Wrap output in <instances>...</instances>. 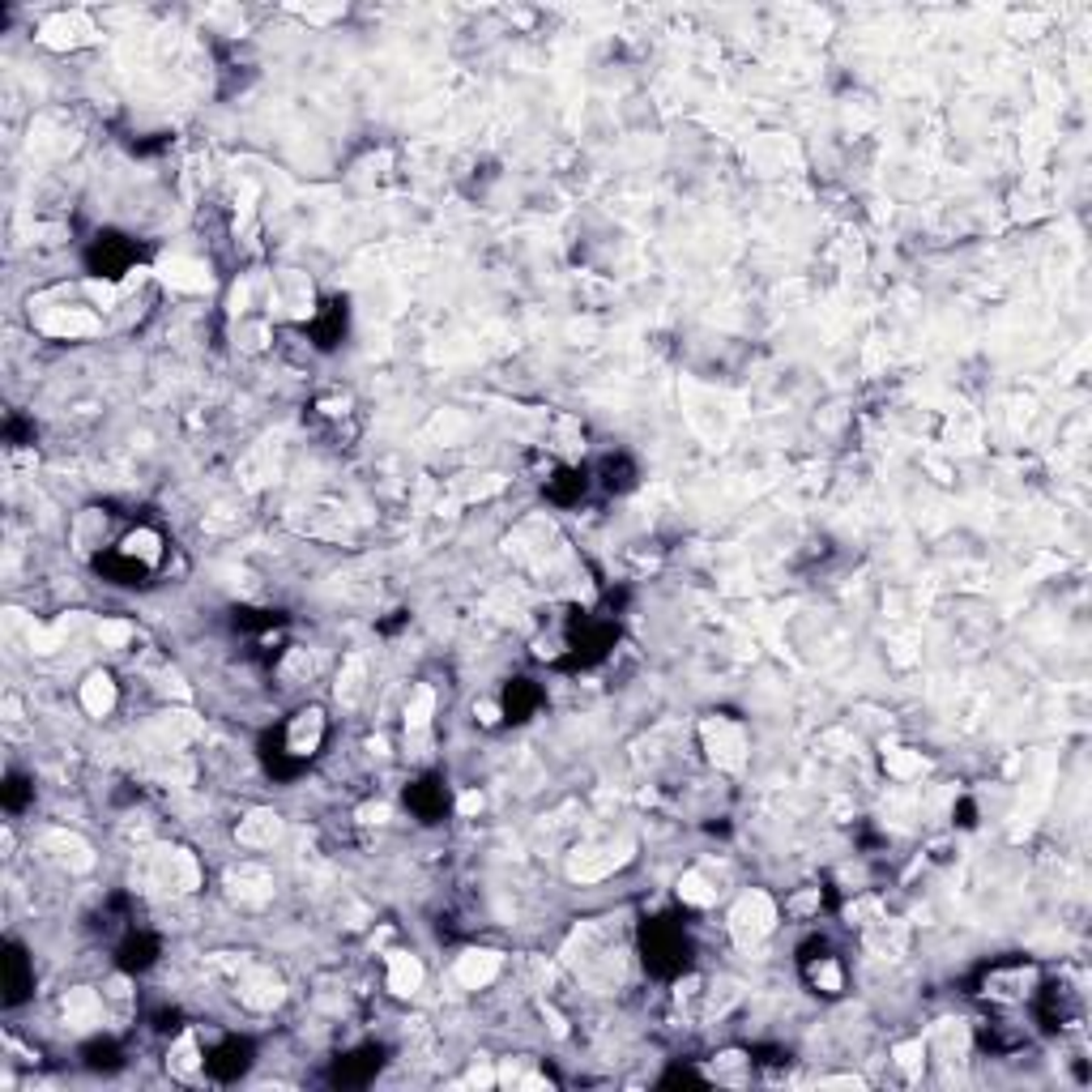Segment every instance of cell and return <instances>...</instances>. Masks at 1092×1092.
Returning <instances> with one entry per match:
<instances>
[{
    "label": "cell",
    "instance_id": "32",
    "mask_svg": "<svg viewBox=\"0 0 1092 1092\" xmlns=\"http://www.w3.org/2000/svg\"><path fill=\"white\" fill-rule=\"evenodd\" d=\"M359 819H363V824H384V819H389V806L367 803V806H359Z\"/></svg>",
    "mask_w": 1092,
    "mask_h": 1092
},
{
    "label": "cell",
    "instance_id": "28",
    "mask_svg": "<svg viewBox=\"0 0 1092 1092\" xmlns=\"http://www.w3.org/2000/svg\"><path fill=\"white\" fill-rule=\"evenodd\" d=\"M99 640H102L107 648H124V645L133 640V628H129L124 619H102V623H99Z\"/></svg>",
    "mask_w": 1092,
    "mask_h": 1092
},
{
    "label": "cell",
    "instance_id": "18",
    "mask_svg": "<svg viewBox=\"0 0 1092 1092\" xmlns=\"http://www.w3.org/2000/svg\"><path fill=\"white\" fill-rule=\"evenodd\" d=\"M431 713H435V692H431V687H414V695H410V704H406V730L410 734H427Z\"/></svg>",
    "mask_w": 1092,
    "mask_h": 1092
},
{
    "label": "cell",
    "instance_id": "2",
    "mask_svg": "<svg viewBox=\"0 0 1092 1092\" xmlns=\"http://www.w3.org/2000/svg\"><path fill=\"white\" fill-rule=\"evenodd\" d=\"M700 739H704V751H709V759H713L717 769H742L747 764V734H742V725H734L730 717H709V722L700 725Z\"/></svg>",
    "mask_w": 1092,
    "mask_h": 1092
},
{
    "label": "cell",
    "instance_id": "10",
    "mask_svg": "<svg viewBox=\"0 0 1092 1092\" xmlns=\"http://www.w3.org/2000/svg\"><path fill=\"white\" fill-rule=\"evenodd\" d=\"M905 944H909V930L900 922H888V917H880L875 926H866V947L880 960H897L900 952H905Z\"/></svg>",
    "mask_w": 1092,
    "mask_h": 1092
},
{
    "label": "cell",
    "instance_id": "34",
    "mask_svg": "<svg viewBox=\"0 0 1092 1092\" xmlns=\"http://www.w3.org/2000/svg\"><path fill=\"white\" fill-rule=\"evenodd\" d=\"M102 994H107V999H129V981H124V977H112Z\"/></svg>",
    "mask_w": 1092,
    "mask_h": 1092
},
{
    "label": "cell",
    "instance_id": "35",
    "mask_svg": "<svg viewBox=\"0 0 1092 1092\" xmlns=\"http://www.w3.org/2000/svg\"><path fill=\"white\" fill-rule=\"evenodd\" d=\"M474 713H478V722H482V725H495V722H500V709H495V704H478Z\"/></svg>",
    "mask_w": 1092,
    "mask_h": 1092
},
{
    "label": "cell",
    "instance_id": "9",
    "mask_svg": "<svg viewBox=\"0 0 1092 1092\" xmlns=\"http://www.w3.org/2000/svg\"><path fill=\"white\" fill-rule=\"evenodd\" d=\"M43 334H52V337H90V334H99V316L82 312V307H56L52 316H43Z\"/></svg>",
    "mask_w": 1092,
    "mask_h": 1092
},
{
    "label": "cell",
    "instance_id": "11",
    "mask_svg": "<svg viewBox=\"0 0 1092 1092\" xmlns=\"http://www.w3.org/2000/svg\"><path fill=\"white\" fill-rule=\"evenodd\" d=\"M240 999L248 1003V1007H257V1011L278 1007V1003H282V981L273 977V973H265V969H252L248 981L240 986Z\"/></svg>",
    "mask_w": 1092,
    "mask_h": 1092
},
{
    "label": "cell",
    "instance_id": "7",
    "mask_svg": "<svg viewBox=\"0 0 1092 1092\" xmlns=\"http://www.w3.org/2000/svg\"><path fill=\"white\" fill-rule=\"evenodd\" d=\"M500 952H465L457 956V981H461L465 991H482V986H491L495 981V973H500Z\"/></svg>",
    "mask_w": 1092,
    "mask_h": 1092
},
{
    "label": "cell",
    "instance_id": "30",
    "mask_svg": "<svg viewBox=\"0 0 1092 1092\" xmlns=\"http://www.w3.org/2000/svg\"><path fill=\"white\" fill-rule=\"evenodd\" d=\"M86 290H90V299L99 307H112L116 295H120V287H112V282H86Z\"/></svg>",
    "mask_w": 1092,
    "mask_h": 1092
},
{
    "label": "cell",
    "instance_id": "6",
    "mask_svg": "<svg viewBox=\"0 0 1092 1092\" xmlns=\"http://www.w3.org/2000/svg\"><path fill=\"white\" fill-rule=\"evenodd\" d=\"M158 278L176 290H210V269L193 257H167L158 265Z\"/></svg>",
    "mask_w": 1092,
    "mask_h": 1092
},
{
    "label": "cell",
    "instance_id": "16",
    "mask_svg": "<svg viewBox=\"0 0 1092 1092\" xmlns=\"http://www.w3.org/2000/svg\"><path fill=\"white\" fill-rule=\"evenodd\" d=\"M320 734H324V717L316 713V709H307V713H299L295 722H290L287 742H290V751H295V756H307V751H316Z\"/></svg>",
    "mask_w": 1092,
    "mask_h": 1092
},
{
    "label": "cell",
    "instance_id": "22",
    "mask_svg": "<svg viewBox=\"0 0 1092 1092\" xmlns=\"http://www.w3.org/2000/svg\"><path fill=\"white\" fill-rule=\"evenodd\" d=\"M124 555L141 559V564H158V559H163V542H158V534H149V529H137V534L124 538Z\"/></svg>",
    "mask_w": 1092,
    "mask_h": 1092
},
{
    "label": "cell",
    "instance_id": "31",
    "mask_svg": "<svg viewBox=\"0 0 1092 1092\" xmlns=\"http://www.w3.org/2000/svg\"><path fill=\"white\" fill-rule=\"evenodd\" d=\"M295 13H304L307 22H334V18H342V5H320V9H295Z\"/></svg>",
    "mask_w": 1092,
    "mask_h": 1092
},
{
    "label": "cell",
    "instance_id": "24",
    "mask_svg": "<svg viewBox=\"0 0 1092 1092\" xmlns=\"http://www.w3.org/2000/svg\"><path fill=\"white\" fill-rule=\"evenodd\" d=\"M171 1067H176L179 1075H193L196 1067H201V1046H196L193 1033H184L176 1046H171Z\"/></svg>",
    "mask_w": 1092,
    "mask_h": 1092
},
{
    "label": "cell",
    "instance_id": "21",
    "mask_svg": "<svg viewBox=\"0 0 1092 1092\" xmlns=\"http://www.w3.org/2000/svg\"><path fill=\"white\" fill-rule=\"evenodd\" d=\"M679 900H687V905H713L717 900V888L709 880H704L700 870H687L683 880H679Z\"/></svg>",
    "mask_w": 1092,
    "mask_h": 1092
},
{
    "label": "cell",
    "instance_id": "33",
    "mask_svg": "<svg viewBox=\"0 0 1092 1092\" xmlns=\"http://www.w3.org/2000/svg\"><path fill=\"white\" fill-rule=\"evenodd\" d=\"M457 811H461V815H474V811H482V794H474V789H470V794H461V803H457Z\"/></svg>",
    "mask_w": 1092,
    "mask_h": 1092
},
{
    "label": "cell",
    "instance_id": "3",
    "mask_svg": "<svg viewBox=\"0 0 1092 1092\" xmlns=\"http://www.w3.org/2000/svg\"><path fill=\"white\" fill-rule=\"evenodd\" d=\"M149 880L163 892H193L201 888V866L188 850H154L149 853Z\"/></svg>",
    "mask_w": 1092,
    "mask_h": 1092
},
{
    "label": "cell",
    "instance_id": "14",
    "mask_svg": "<svg viewBox=\"0 0 1092 1092\" xmlns=\"http://www.w3.org/2000/svg\"><path fill=\"white\" fill-rule=\"evenodd\" d=\"M82 709L90 717H107L116 709V683L112 675H102V670H94L90 679L82 683Z\"/></svg>",
    "mask_w": 1092,
    "mask_h": 1092
},
{
    "label": "cell",
    "instance_id": "20",
    "mask_svg": "<svg viewBox=\"0 0 1092 1092\" xmlns=\"http://www.w3.org/2000/svg\"><path fill=\"white\" fill-rule=\"evenodd\" d=\"M158 730H163V739L176 747V742H188V739H196V734H201V717H193V713H184V709H176V713H167L163 722H158Z\"/></svg>",
    "mask_w": 1092,
    "mask_h": 1092
},
{
    "label": "cell",
    "instance_id": "4",
    "mask_svg": "<svg viewBox=\"0 0 1092 1092\" xmlns=\"http://www.w3.org/2000/svg\"><path fill=\"white\" fill-rule=\"evenodd\" d=\"M39 39H43L47 47H56V52H69V47L90 43V39H94V22L86 18V13H56V18L43 22Z\"/></svg>",
    "mask_w": 1092,
    "mask_h": 1092
},
{
    "label": "cell",
    "instance_id": "27",
    "mask_svg": "<svg viewBox=\"0 0 1092 1092\" xmlns=\"http://www.w3.org/2000/svg\"><path fill=\"white\" fill-rule=\"evenodd\" d=\"M845 917H850V922H858V926H875L883 917V905L875 897H862V900H853V905L845 909Z\"/></svg>",
    "mask_w": 1092,
    "mask_h": 1092
},
{
    "label": "cell",
    "instance_id": "13",
    "mask_svg": "<svg viewBox=\"0 0 1092 1092\" xmlns=\"http://www.w3.org/2000/svg\"><path fill=\"white\" fill-rule=\"evenodd\" d=\"M231 892L235 900H243V905H265L269 897H273V880H269L265 870L257 866H243L231 875Z\"/></svg>",
    "mask_w": 1092,
    "mask_h": 1092
},
{
    "label": "cell",
    "instance_id": "19",
    "mask_svg": "<svg viewBox=\"0 0 1092 1092\" xmlns=\"http://www.w3.org/2000/svg\"><path fill=\"white\" fill-rule=\"evenodd\" d=\"M883 764H888V772H892V777H900V781H913V777H922V772H926L922 751H909V747H888V751H883Z\"/></svg>",
    "mask_w": 1092,
    "mask_h": 1092
},
{
    "label": "cell",
    "instance_id": "29",
    "mask_svg": "<svg viewBox=\"0 0 1092 1092\" xmlns=\"http://www.w3.org/2000/svg\"><path fill=\"white\" fill-rule=\"evenodd\" d=\"M811 981H815V986H819V991L836 994V991H841V969H836L833 960H819V964H815V969H811Z\"/></svg>",
    "mask_w": 1092,
    "mask_h": 1092
},
{
    "label": "cell",
    "instance_id": "12",
    "mask_svg": "<svg viewBox=\"0 0 1092 1092\" xmlns=\"http://www.w3.org/2000/svg\"><path fill=\"white\" fill-rule=\"evenodd\" d=\"M418 986H423V960L410 952H389V991L406 999Z\"/></svg>",
    "mask_w": 1092,
    "mask_h": 1092
},
{
    "label": "cell",
    "instance_id": "25",
    "mask_svg": "<svg viewBox=\"0 0 1092 1092\" xmlns=\"http://www.w3.org/2000/svg\"><path fill=\"white\" fill-rule=\"evenodd\" d=\"M359 695H363V658H351L342 670V679H337V700L354 704Z\"/></svg>",
    "mask_w": 1092,
    "mask_h": 1092
},
{
    "label": "cell",
    "instance_id": "1",
    "mask_svg": "<svg viewBox=\"0 0 1092 1092\" xmlns=\"http://www.w3.org/2000/svg\"><path fill=\"white\" fill-rule=\"evenodd\" d=\"M772 926H777V905H772L769 892H747L730 909V935L739 947H756L759 939L772 935Z\"/></svg>",
    "mask_w": 1092,
    "mask_h": 1092
},
{
    "label": "cell",
    "instance_id": "23",
    "mask_svg": "<svg viewBox=\"0 0 1092 1092\" xmlns=\"http://www.w3.org/2000/svg\"><path fill=\"white\" fill-rule=\"evenodd\" d=\"M47 845H52V850H60V858H65V862H73V866H82V870H86V866H90V862H94L90 845H86V841H82V836H69V833H52V836H47Z\"/></svg>",
    "mask_w": 1092,
    "mask_h": 1092
},
{
    "label": "cell",
    "instance_id": "15",
    "mask_svg": "<svg viewBox=\"0 0 1092 1092\" xmlns=\"http://www.w3.org/2000/svg\"><path fill=\"white\" fill-rule=\"evenodd\" d=\"M65 1020L73 1028H94L102 1020V999L94 991H86V986H77V991L65 994Z\"/></svg>",
    "mask_w": 1092,
    "mask_h": 1092
},
{
    "label": "cell",
    "instance_id": "5",
    "mask_svg": "<svg viewBox=\"0 0 1092 1092\" xmlns=\"http://www.w3.org/2000/svg\"><path fill=\"white\" fill-rule=\"evenodd\" d=\"M628 853H632V841H623L619 850H615V845H606V850H585L581 858H572V880H581V883L606 880L611 870H619L623 862H628Z\"/></svg>",
    "mask_w": 1092,
    "mask_h": 1092
},
{
    "label": "cell",
    "instance_id": "17",
    "mask_svg": "<svg viewBox=\"0 0 1092 1092\" xmlns=\"http://www.w3.org/2000/svg\"><path fill=\"white\" fill-rule=\"evenodd\" d=\"M1028 986H1033V973L1011 969V973H994V977L986 981V994H994V999H1024Z\"/></svg>",
    "mask_w": 1092,
    "mask_h": 1092
},
{
    "label": "cell",
    "instance_id": "8",
    "mask_svg": "<svg viewBox=\"0 0 1092 1092\" xmlns=\"http://www.w3.org/2000/svg\"><path fill=\"white\" fill-rule=\"evenodd\" d=\"M235 836H240V845H248V850H269V845L282 836V815L278 811H252L248 819H240Z\"/></svg>",
    "mask_w": 1092,
    "mask_h": 1092
},
{
    "label": "cell",
    "instance_id": "26",
    "mask_svg": "<svg viewBox=\"0 0 1092 1092\" xmlns=\"http://www.w3.org/2000/svg\"><path fill=\"white\" fill-rule=\"evenodd\" d=\"M892 1058H897L900 1071L917 1075V1071H922V1063H926V1041H905V1046L892 1050Z\"/></svg>",
    "mask_w": 1092,
    "mask_h": 1092
}]
</instances>
